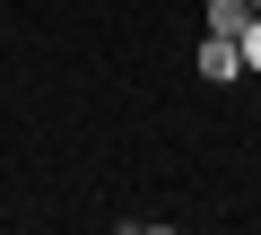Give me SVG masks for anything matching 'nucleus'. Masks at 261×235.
<instances>
[{
	"label": "nucleus",
	"mask_w": 261,
	"mask_h": 235,
	"mask_svg": "<svg viewBox=\"0 0 261 235\" xmlns=\"http://www.w3.org/2000/svg\"><path fill=\"white\" fill-rule=\"evenodd\" d=\"M200 79H218V87L244 79V44L235 35H200Z\"/></svg>",
	"instance_id": "obj_1"
},
{
	"label": "nucleus",
	"mask_w": 261,
	"mask_h": 235,
	"mask_svg": "<svg viewBox=\"0 0 261 235\" xmlns=\"http://www.w3.org/2000/svg\"><path fill=\"white\" fill-rule=\"evenodd\" d=\"M244 18H252L244 0H209V35H244Z\"/></svg>",
	"instance_id": "obj_2"
},
{
	"label": "nucleus",
	"mask_w": 261,
	"mask_h": 235,
	"mask_svg": "<svg viewBox=\"0 0 261 235\" xmlns=\"http://www.w3.org/2000/svg\"><path fill=\"white\" fill-rule=\"evenodd\" d=\"M235 44H244V70H261V9L244 18V35H235Z\"/></svg>",
	"instance_id": "obj_3"
},
{
	"label": "nucleus",
	"mask_w": 261,
	"mask_h": 235,
	"mask_svg": "<svg viewBox=\"0 0 261 235\" xmlns=\"http://www.w3.org/2000/svg\"><path fill=\"white\" fill-rule=\"evenodd\" d=\"M244 9H261V0H244Z\"/></svg>",
	"instance_id": "obj_4"
}]
</instances>
